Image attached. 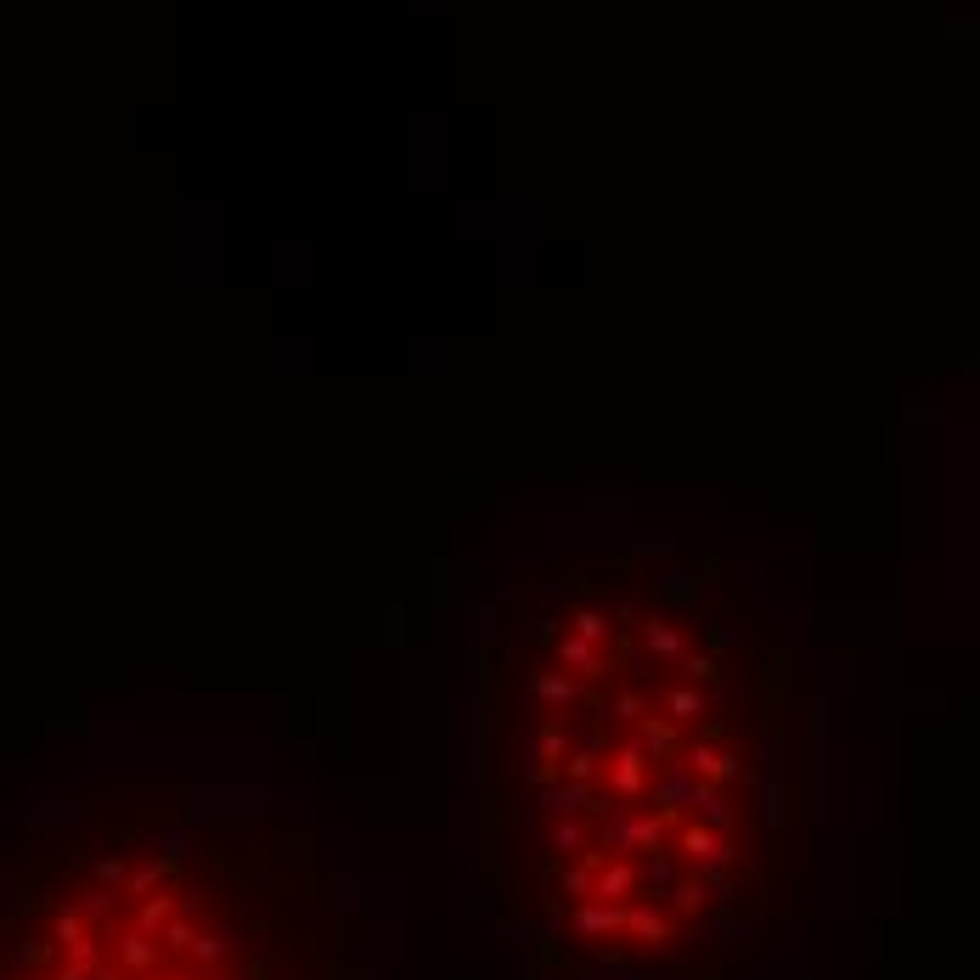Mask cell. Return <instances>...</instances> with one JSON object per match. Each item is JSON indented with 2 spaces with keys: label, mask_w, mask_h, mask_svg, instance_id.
I'll return each instance as SVG.
<instances>
[{
  "label": "cell",
  "mask_w": 980,
  "mask_h": 980,
  "mask_svg": "<svg viewBox=\"0 0 980 980\" xmlns=\"http://www.w3.org/2000/svg\"><path fill=\"white\" fill-rule=\"evenodd\" d=\"M7 980H339L293 879L248 845L108 823L35 852L7 907Z\"/></svg>",
  "instance_id": "obj_2"
},
{
  "label": "cell",
  "mask_w": 980,
  "mask_h": 980,
  "mask_svg": "<svg viewBox=\"0 0 980 980\" xmlns=\"http://www.w3.org/2000/svg\"><path fill=\"white\" fill-rule=\"evenodd\" d=\"M490 823L525 930L586 980H676L744 941L777 749L733 620L682 586L559 580L518 626Z\"/></svg>",
  "instance_id": "obj_1"
}]
</instances>
